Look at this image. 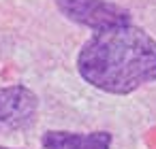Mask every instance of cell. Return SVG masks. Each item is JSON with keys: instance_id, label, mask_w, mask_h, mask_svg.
Masks as SVG:
<instances>
[{"instance_id": "cell-5", "label": "cell", "mask_w": 156, "mask_h": 149, "mask_svg": "<svg viewBox=\"0 0 156 149\" xmlns=\"http://www.w3.org/2000/svg\"><path fill=\"white\" fill-rule=\"evenodd\" d=\"M0 149H11V147H0Z\"/></svg>"}, {"instance_id": "cell-1", "label": "cell", "mask_w": 156, "mask_h": 149, "mask_svg": "<svg viewBox=\"0 0 156 149\" xmlns=\"http://www.w3.org/2000/svg\"><path fill=\"white\" fill-rule=\"evenodd\" d=\"M81 79L113 96L156 81V39L135 24L94 32L77 53Z\"/></svg>"}, {"instance_id": "cell-2", "label": "cell", "mask_w": 156, "mask_h": 149, "mask_svg": "<svg viewBox=\"0 0 156 149\" xmlns=\"http://www.w3.org/2000/svg\"><path fill=\"white\" fill-rule=\"evenodd\" d=\"M56 7L69 22L90 28L92 32L133 24L130 13L109 0H56Z\"/></svg>"}, {"instance_id": "cell-4", "label": "cell", "mask_w": 156, "mask_h": 149, "mask_svg": "<svg viewBox=\"0 0 156 149\" xmlns=\"http://www.w3.org/2000/svg\"><path fill=\"white\" fill-rule=\"evenodd\" d=\"M111 134L105 130L96 132H71V130H47L41 136L45 149H111Z\"/></svg>"}, {"instance_id": "cell-3", "label": "cell", "mask_w": 156, "mask_h": 149, "mask_svg": "<svg viewBox=\"0 0 156 149\" xmlns=\"http://www.w3.org/2000/svg\"><path fill=\"white\" fill-rule=\"evenodd\" d=\"M39 111V98L26 85L0 87V132L26 130Z\"/></svg>"}]
</instances>
